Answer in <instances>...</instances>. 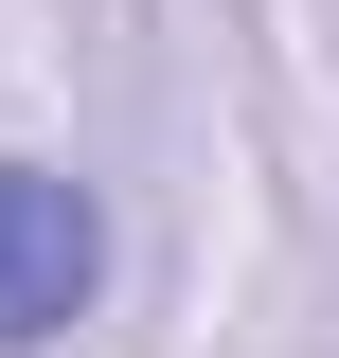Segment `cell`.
Returning a JSON list of instances; mask_svg holds the SVG:
<instances>
[{
    "instance_id": "6da1fadb",
    "label": "cell",
    "mask_w": 339,
    "mask_h": 358,
    "mask_svg": "<svg viewBox=\"0 0 339 358\" xmlns=\"http://www.w3.org/2000/svg\"><path fill=\"white\" fill-rule=\"evenodd\" d=\"M89 305H107V197H89L72 162H18V143H0V358L72 341Z\"/></svg>"
}]
</instances>
